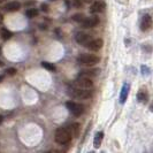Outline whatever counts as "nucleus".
<instances>
[{
	"mask_svg": "<svg viewBox=\"0 0 153 153\" xmlns=\"http://www.w3.org/2000/svg\"><path fill=\"white\" fill-rule=\"evenodd\" d=\"M2 66H4V62L0 61V67H2Z\"/></svg>",
	"mask_w": 153,
	"mask_h": 153,
	"instance_id": "7c9ffc66",
	"label": "nucleus"
},
{
	"mask_svg": "<svg viewBox=\"0 0 153 153\" xmlns=\"http://www.w3.org/2000/svg\"><path fill=\"white\" fill-rule=\"evenodd\" d=\"M21 8V4L19 2V1H10V2H8L5 5V9L7 10V12H17L19 9Z\"/></svg>",
	"mask_w": 153,
	"mask_h": 153,
	"instance_id": "4468645a",
	"label": "nucleus"
},
{
	"mask_svg": "<svg viewBox=\"0 0 153 153\" xmlns=\"http://www.w3.org/2000/svg\"><path fill=\"white\" fill-rule=\"evenodd\" d=\"M35 5H36L35 0H30V1H25L24 2V7H31V6H35Z\"/></svg>",
	"mask_w": 153,
	"mask_h": 153,
	"instance_id": "5701e85b",
	"label": "nucleus"
},
{
	"mask_svg": "<svg viewBox=\"0 0 153 153\" xmlns=\"http://www.w3.org/2000/svg\"><path fill=\"white\" fill-rule=\"evenodd\" d=\"M73 136L70 135L68 128H58L56 131H55V136H54V139L58 144H61V145H65V144H68L69 142L71 140Z\"/></svg>",
	"mask_w": 153,
	"mask_h": 153,
	"instance_id": "f257e3e1",
	"label": "nucleus"
},
{
	"mask_svg": "<svg viewBox=\"0 0 153 153\" xmlns=\"http://www.w3.org/2000/svg\"><path fill=\"white\" fill-rule=\"evenodd\" d=\"M74 85H75V86H78V88H83V89H91L92 86H93V82H92L91 77L79 75V76L76 78Z\"/></svg>",
	"mask_w": 153,
	"mask_h": 153,
	"instance_id": "39448f33",
	"label": "nucleus"
},
{
	"mask_svg": "<svg viewBox=\"0 0 153 153\" xmlns=\"http://www.w3.org/2000/svg\"><path fill=\"white\" fill-rule=\"evenodd\" d=\"M84 46L86 47V48H89L90 51L97 52V51H99L100 48L104 46V40H102L101 38L92 39V40H89Z\"/></svg>",
	"mask_w": 153,
	"mask_h": 153,
	"instance_id": "0eeeda50",
	"label": "nucleus"
},
{
	"mask_svg": "<svg viewBox=\"0 0 153 153\" xmlns=\"http://www.w3.org/2000/svg\"><path fill=\"white\" fill-rule=\"evenodd\" d=\"M25 15L28 16L29 19H33V17H36V16L38 15V10L36 8H29V9H27Z\"/></svg>",
	"mask_w": 153,
	"mask_h": 153,
	"instance_id": "a211bd4d",
	"label": "nucleus"
},
{
	"mask_svg": "<svg viewBox=\"0 0 153 153\" xmlns=\"http://www.w3.org/2000/svg\"><path fill=\"white\" fill-rule=\"evenodd\" d=\"M68 130L70 132V135L74 138H77L79 136V131H81V126L79 123H71L68 127Z\"/></svg>",
	"mask_w": 153,
	"mask_h": 153,
	"instance_id": "ddd939ff",
	"label": "nucleus"
},
{
	"mask_svg": "<svg viewBox=\"0 0 153 153\" xmlns=\"http://www.w3.org/2000/svg\"><path fill=\"white\" fill-rule=\"evenodd\" d=\"M68 94L71 98H76V99H89L91 97V92L88 89H83V88H78V86H73L68 89Z\"/></svg>",
	"mask_w": 153,
	"mask_h": 153,
	"instance_id": "f03ea898",
	"label": "nucleus"
},
{
	"mask_svg": "<svg viewBox=\"0 0 153 153\" xmlns=\"http://www.w3.org/2000/svg\"><path fill=\"white\" fill-rule=\"evenodd\" d=\"M140 69H142V74H143L144 76H149V75H150V68H149V67H146V66H142Z\"/></svg>",
	"mask_w": 153,
	"mask_h": 153,
	"instance_id": "412c9836",
	"label": "nucleus"
},
{
	"mask_svg": "<svg viewBox=\"0 0 153 153\" xmlns=\"http://www.w3.org/2000/svg\"><path fill=\"white\" fill-rule=\"evenodd\" d=\"M2 122V115H0V123Z\"/></svg>",
	"mask_w": 153,
	"mask_h": 153,
	"instance_id": "c756f323",
	"label": "nucleus"
},
{
	"mask_svg": "<svg viewBox=\"0 0 153 153\" xmlns=\"http://www.w3.org/2000/svg\"><path fill=\"white\" fill-rule=\"evenodd\" d=\"M83 2H85V4H90L91 1H93V0H82Z\"/></svg>",
	"mask_w": 153,
	"mask_h": 153,
	"instance_id": "bb28decb",
	"label": "nucleus"
},
{
	"mask_svg": "<svg viewBox=\"0 0 153 153\" xmlns=\"http://www.w3.org/2000/svg\"><path fill=\"white\" fill-rule=\"evenodd\" d=\"M66 107L68 108V111L75 116H81V115L84 113V106L78 104V102H75L73 100H69L66 102Z\"/></svg>",
	"mask_w": 153,
	"mask_h": 153,
	"instance_id": "20e7f679",
	"label": "nucleus"
},
{
	"mask_svg": "<svg viewBox=\"0 0 153 153\" xmlns=\"http://www.w3.org/2000/svg\"><path fill=\"white\" fill-rule=\"evenodd\" d=\"M129 91H130V85L128 83H124L121 88V92H120V102L124 104L127 99H128V96H129Z\"/></svg>",
	"mask_w": 153,
	"mask_h": 153,
	"instance_id": "9d476101",
	"label": "nucleus"
},
{
	"mask_svg": "<svg viewBox=\"0 0 153 153\" xmlns=\"http://www.w3.org/2000/svg\"><path fill=\"white\" fill-rule=\"evenodd\" d=\"M82 4H83V1H82V0H73V5L77 8L82 7Z\"/></svg>",
	"mask_w": 153,
	"mask_h": 153,
	"instance_id": "4be33fe9",
	"label": "nucleus"
},
{
	"mask_svg": "<svg viewBox=\"0 0 153 153\" xmlns=\"http://www.w3.org/2000/svg\"><path fill=\"white\" fill-rule=\"evenodd\" d=\"M153 27V20L150 14H144L140 19V23H139V28L142 31H149L151 30Z\"/></svg>",
	"mask_w": 153,
	"mask_h": 153,
	"instance_id": "423d86ee",
	"label": "nucleus"
},
{
	"mask_svg": "<svg viewBox=\"0 0 153 153\" xmlns=\"http://www.w3.org/2000/svg\"><path fill=\"white\" fill-rule=\"evenodd\" d=\"M42 10H43V12H45V13H48V12H50L48 5H46V4H43V5H42Z\"/></svg>",
	"mask_w": 153,
	"mask_h": 153,
	"instance_id": "393cba45",
	"label": "nucleus"
},
{
	"mask_svg": "<svg viewBox=\"0 0 153 153\" xmlns=\"http://www.w3.org/2000/svg\"><path fill=\"white\" fill-rule=\"evenodd\" d=\"M137 100L142 104H146L149 101V92L145 88H140L137 92Z\"/></svg>",
	"mask_w": 153,
	"mask_h": 153,
	"instance_id": "9b49d317",
	"label": "nucleus"
},
{
	"mask_svg": "<svg viewBox=\"0 0 153 153\" xmlns=\"http://www.w3.org/2000/svg\"><path fill=\"white\" fill-rule=\"evenodd\" d=\"M105 9H106V4L104 2V1H94L93 4L91 5V7H90V13L92 14H96V13H102V12H105Z\"/></svg>",
	"mask_w": 153,
	"mask_h": 153,
	"instance_id": "6e6552de",
	"label": "nucleus"
},
{
	"mask_svg": "<svg viewBox=\"0 0 153 153\" xmlns=\"http://www.w3.org/2000/svg\"><path fill=\"white\" fill-rule=\"evenodd\" d=\"M0 35H1V38L4 39V40H8L9 38H12L13 32L9 31L8 29H6V28H1L0 29Z\"/></svg>",
	"mask_w": 153,
	"mask_h": 153,
	"instance_id": "dca6fc26",
	"label": "nucleus"
},
{
	"mask_svg": "<svg viewBox=\"0 0 153 153\" xmlns=\"http://www.w3.org/2000/svg\"><path fill=\"white\" fill-rule=\"evenodd\" d=\"M6 74L7 75H10V76H13V75H15L16 74V69L15 68H8L6 70Z\"/></svg>",
	"mask_w": 153,
	"mask_h": 153,
	"instance_id": "b1692460",
	"label": "nucleus"
},
{
	"mask_svg": "<svg viewBox=\"0 0 153 153\" xmlns=\"http://www.w3.org/2000/svg\"><path fill=\"white\" fill-rule=\"evenodd\" d=\"M52 1H53V0H52Z\"/></svg>",
	"mask_w": 153,
	"mask_h": 153,
	"instance_id": "2f4dec72",
	"label": "nucleus"
},
{
	"mask_svg": "<svg viewBox=\"0 0 153 153\" xmlns=\"http://www.w3.org/2000/svg\"><path fill=\"white\" fill-rule=\"evenodd\" d=\"M150 111H151V112H153V100H152V102H151V104H150Z\"/></svg>",
	"mask_w": 153,
	"mask_h": 153,
	"instance_id": "a878e982",
	"label": "nucleus"
},
{
	"mask_svg": "<svg viewBox=\"0 0 153 153\" xmlns=\"http://www.w3.org/2000/svg\"><path fill=\"white\" fill-rule=\"evenodd\" d=\"M99 23V17L98 16H91V17H85V20L82 22L83 28H94L96 25H98Z\"/></svg>",
	"mask_w": 153,
	"mask_h": 153,
	"instance_id": "1a4fd4ad",
	"label": "nucleus"
},
{
	"mask_svg": "<svg viewBox=\"0 0 153 153\" xmlns=\"http://www.w3.org/2000/svg\"><path fill=\"white\" fill-rule=\"evenodd\" d=\"M75 40H76L78 44H83V45H85L89 40H90V36L88 35V33H85V32H83V31H79V32H77L76 36H75Z\"/></svg>",
	"mask_w": 153,
	"mask_h": 153,
	"instance_id": "f8f14e48",
	"label": "nucleus"
},
{
	"mask_svg": "<svg viewBox=\"0 0 153 153\" xmlns=\"http://www.w3.org/2000/svg\"><path fill=\"white\" fill-rule=\"evenodd\" d=\"M4 78H5V75H0V82H2Z\"/></svg>",
	"mask_w": 153,
	"mask_h": 153,
	"instance_id": "cd10ccee",
	"label": "nucleus"
},
{
	"mask_svg": "<svg viewBox=\"0 0 153 153\" xmlns=\"http://www.w3.org/2000/svg\"><path fill=\"white\" fill-rule=\"evenodd\" d=\"M73 20L77 23H82L85 20V16L83 14H75V15L73 16Z\"/></svg>",
	"mask_w": 153,
	"mask_h": 153,
	"instance_id": "aec40b11",
	"label": "nucleus"
},
{
	"mask_svg": "<svg viewBox=\"0 0 153 153\" xmlns=\"http://www.w3.org/2000/svg\"><path fill=\"white\" fill-rule=\"evenodd\" d=\"M102 139H104V132L102 131H98L94 135V138H93V146H94V149H99L101 143H102Z\"/></svg>",
	"mask_w": 153,
	"mask_h": 153,
	"instance_id": "2eb2a0df",
	"label": "nucleus"
},
{
	"mask_svg": "<svg viewBox=\"0 0 153 153\" xmlns=\"http://www.w3.org/2000/svg\"><path fill=\"white\" fill-rule=\"evenodd\" d=\"M99 69H92V70H82V73L79 75H83V76L88 77H94L99 74Z\"/></svg>",
	"mask_w": 153,
	"mask_h": 153,
	"instance_id": "f3484780",
	"label": "nucleus"
},
{
	"mask_svg": "<svg viewBox=\"0 0 153 153\" xmlns=\"http://www.w3.org/2000/svg\"><path fill=\"white\" fill-rule=\"evenodd\" d=\"M2 20H4V17H2V15L0 14V22H2Z\"/></svg>",
	"mask_w": 153,
	"mask_h": 153,
	"instance_id": "c85d7f7f",
	"label": "nucleus"
},
{
	"mask_svg": "<svg viewBox=\"0 0 153 153\" xmlns=\"http://www.w3.org/2000/svg\"><path fill=\"white\" fill-rule=\"evenodd\" d=\"M42 67L43 68L47 69L48 71H55V66H54L53 63H51V62H47V61H43L42 62Z\"/></svg>",
	"mask_w": 153,
	"mask_h": 153,
	"instance_id": "6ab92c4d",
	"label": "nucleus"
},
{
	"mask_svg": "<svg viewBox=\"0 0 153 153\" xmlns=\"http://www.w3.org/2000/svg\"><path fill=\"white\" fill-rule=\"evenodd\" d=\"M77 62H79L81 65H85V66H94L100 62V58L98 55L94 54H81L77 56Z\"/></svg>",
	"mask_w": 153,
	"mask_h": 153,
	"instance_id": "7ed1b4c3",
	"label": "nucleus"
}]
</instances>
